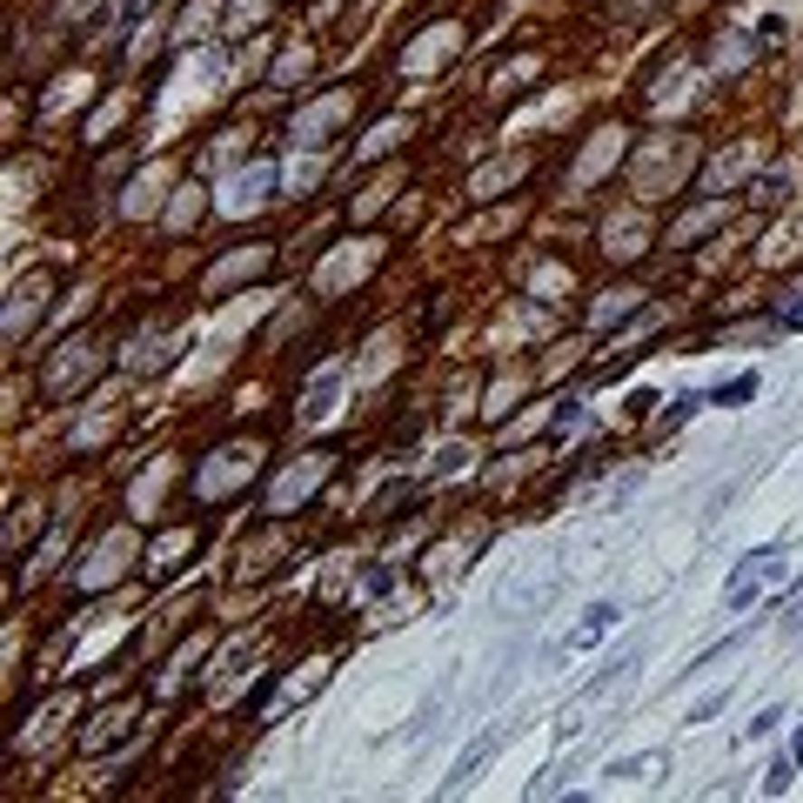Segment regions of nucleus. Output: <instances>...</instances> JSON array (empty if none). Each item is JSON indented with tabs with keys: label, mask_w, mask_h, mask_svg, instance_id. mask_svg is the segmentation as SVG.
Here are the masks:
<instances>
[{
	"label": "nucleus",
	"mask_w": 803,
	"mask_h": 803,
	"mask_svg": "<svg viewBox=\"0 0 803 803\" xmlns=\"http://www.w3.org/2000/svg\"><path fill=\"white\" fill-rule=\"evenodd\" d=\"M495 743H502V737H483V743H469V750H463V763H455V770H449V790H463V783H469L475 770H483V763H489V750H495Z\"/></svg>",
	"instance_id": "1"
},
{
	"label": "nucleus",
	"mask_w": 803,
	"mask_h": 803,
	"mask_svg": "<svg viewBox=\"0 0 803 803\" xmlns=\"http://www.w3.org/2000/svg\"><path fill=\"white\" fill-rule=\"evenodd\" d=\"M750 396H757V375H737V382H723V388H716V402H723V408H743Z\"/></svg>",
	"instance_id": "2"
},
{
	"label": "nucleus",
	"mask_w": 803,
	"mask_h": 803,
	"mask_svg": "<svg viewBox=\"0 0 803 803\" xmlns=\"http://www.w3.org/2000/svg\"><path fill=\"white\" fill-rule=\"evenodd\" d=\"M609 623H617V603H596V609H589V623L576 629V643H596V636H603Z\"/></svg>",
	"instance_id": "3"
},
{
	"label": "nucleus",
	"mask_w": 803,
	"mask_h": 803,
	"mask_svg": "<svg viewBox=\"0 0 803 803\" xmlns=\"http://www.w3.org/2000/svg\"><path fill=\"white\" fill-rule=\"evenodd\" d=\"M723 703H730V690H716V696H703V703H696V710H690V723H710V716H716V710H723Z\"/></svg>",
	"instance_id": "4"
},
{
	"label": "nucleus",
	"mask_w": 803,
	"mask_h": 803,
	"mask_svg": "<svg viewBox=\"0 0 803 803\" xmlns=\"http://www.w3.org/2000/svg\"><path fill=\"white\" fill-rule=\"evenodd\" d=\"M790 757H797V763H803V730H797V743H790Z\"/></svg>",
	"instance_id": "5"
}]
</instances>
